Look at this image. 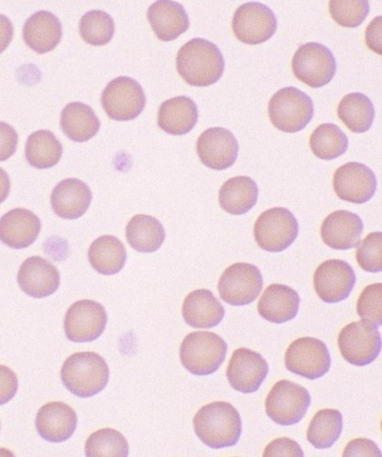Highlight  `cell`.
Segmentation results:
<instances>
[{
  "instance_id": "obj_5",
  "label": "cell",
  "mask_w": 382,
  "mask_h": 457,
  "mask_svg": "<svg viewBox=\"0 0 382 457\" xmlns=\"http://www.w3.org/2000/svg\"><path fill=\"white\" fill-rule=\"evenodd\" d=\"M269 117L277 129L296 134L305 129L313 117V102L305 92L294 87H283L269 102Z\"/></svg>"
},
{
  "instance_id": "obj_31",
  "label": "cell",
  "mask_w": 382,
  "mask_h": 457,
  "mask_svg": "<svg viewBox=\"0 0 382 457\" xmlns=\"http://www.w3.org/2000/svg\"><path fill=\"white\" fill-rule=\"evenodd\" d=\"M126 238L132 249L142 253L158 252L165 240V229L158 219L139 214L129 220Z\"/></svg>"
},
{
  "instance_id": "obj_1",
  "label": "cell",
  "mask_w": 382,
  "mask_h": 457,
  "mask_svg": "<svg viewBox=\"0 0 382 457\" xmlns=\"http://www.w3.org/2000/svg\"><path fill=\"white\" fill-rule=\"evenodd\" d=\"M176 67L188 85L209 87L222 78L225 61L214 43L204 38H194L179 49Z\"/></svg>"
},
{
  "instance_id": "obj_23",
  "label": "cell",
  "mask_w": 382,
  "mask_h": 457,
  "mask_svg": "<svg viewBox=\"0 0 382 457\" xmlns=\"http://www.w3.org/2000/svg\"><path fill=\"white\" fill-rule=\"evenodd\" d=\"M92 191L85 181L67 179L52 191L51 204L54 212L65 220H76L90 208Z\"/></svg>"
},
{
  "instance_id": "obj_37",
  "label": "cell",
  "mask_w": 382,
  "mask_h": 457,
  "mask_svg": "<svg viewBox=\"0 0 382 457\" xmlns=\"http://www.w3.org/2000/svg\"><path fill=\"white\" fill-rule=\"evenodd\" d=\"M80 36L92 46H104L115 34V22L111 14L102 10H91L80 20Z\"/></svg>"
},
{
  "instance_id": "obj_10",
  "label": "cell",
  "mask_w": 382,
  "mask_h": 457,
  "mask_svg": "<svg viewBox=\"0 0 382 457\" xmlns=\"http://www.w3.org/2000/svg\"><path fill=\"white\" fill-rule=\"evenodd\" d=\"M101 103L111 120L129 121L144 112L146 98L139 82L129 77H119L106 86Z\"/></svg>"
},
{
  "instance_id": "obj_6",
  "label": "cell",
  "mask_w": 382,
  "mask_h": 457,
  "mask_svg": "<svg viewBox=\"0 0 382 457\" xmlns=\"http://www.w3.org/2000/svg\"><path fill=\"white\" fill-rule=\"evenodd\" d=\"M311 404L310 391L295 382L281 380L272 386L266 399V412L280 426H293L302 421Z\"/></svg>"
},
{
  "instance_id": "obj_18",
  "label": "cell",
  "mask_w": 382,
  "mask_h": 457,
  "mask_svg": "<svg viewBox=\"0 0 382 457\" xmlns=\"http://www.w3.org/2000/svg\"><path fill=\"white\" fill-rule=\"evenodd\" d=\"M238 142L232 131L222 127L207 129L198 137L197 154L203 164L214 170H225L238 157Z\"/></svg>"
},
{
  "instance_id": "obj_27",
  "label": "cell",
  "mask_w": 382,
  "mask_h": 457,
  "mask_svg": "<svg viewBox=\"0 0 382 457\" xmlns=\"http://www.w3.org/2000/svg\"><path fill=\"white\" fill-rule=\"evenodd\" d=\"M225 316V309L209 289H197L185 298L183 317L188 326L195 328H212L219 326Z\"/></svg>"
},
{
  "instance_id": "obj_13",
  "label": "cell",
  "mask_w": 382,
  "mask_h": 457,
  "mask_svg": "<svg viewBox=\"0 0 382 457\" xmlns=\"http://www.w3.org/2000/svg\"><path fill=\"white\" fill-rule=\"evenodd\" d=\"M232 29L238 41L259 46L277 32L278 19L270 7L262 3L242 4L234 13Z\"/></svg>"
},
{
  "instance_id": "obj_28",
  "label": "cell",
  "mask_w": 382,
  "mask_h": 457,
  "mask_svg": "<svg viewBox=\"0 0 382 457\" xmlns=\"http://www.w3.org/2000/svg\"><path fill=\"white\" fill-rule=\"evenodd\" d=\"M198 107L187 96L170 98L160 106L158 124L162 130L171 136L187 135L197 125Z\"/></svg>"
},
{
  "instance_id": "obj_41",
  "label": "cell",
  "mask_w": 382,
  "mask_h": 457,
  "mask_svg": "<svg viewBox=\"0 0 382 457\" xmlns=\"http://www.w3.org/2000/svg\"><path fill=\"white\" fill-rule=\"evenodd\" d=\"M357 313L362 319L377 327L382 326V284L376 283L367 287L357 301Z\"/></svg>"
},
{
  "instance_id": "obj_47",
  "label": "cell",
  "mask_w": 382,
  "mask_h": 457,
  "mask_svg": "<svg viewBox=\"0 0 382 457\" xmlns=\"http://www.w3.org/2000/svg\"><path fill=\"white\" fill-rule=\"evenodd\" d=\"M13 37V24L12 20L0 13V54L11 46Z\"/></svg>"
},
{
  "instance_id": "obj_44",
  "label": "cell",
  "mask_w": 382,
  "mask_h": 457,
  "mask_svg": "<svg viewBox=\"0 0 382 457\" xmlns=\"http://www.w3.org/2000/svg\"><path fill=\"white\" fill-rule=\"evenodd\" d=\"M263 456H303L301 445L288 438H278L267 445Z\"/></svg>"
},
{
  "instance_id": "obj_3",
  "label": "cell",
  "mask_w": 382,
  "mask_h": 457,
  "mask_svg": "<svg viewBox=\"0 0 382 457\" xmlns=\"http://www.w3.org/2000/svg\"><path fill=\"white\" fill-rule=\"evenodd\" d=\"M61 377L68 391L87 399L105 389L110 379V368L99 353H76L63 362Z\"/></svg>"
},
{
  "instance_id": "obj_48",
  "label": "cell",
  "mask_w": 382,
  "mask_h": 457,
  "mask_svg": "<svg viewBox=\"0 0 382 457\" xmlns=\"http://www.w3.org/2000/svg\"><path fill=\"white\" fill-rule=\"evenodd\" d=\"M11 179H9L6 170L0 167V204L8 198L9 194H11Z\"/></svg>"
},
{
  "instance_id": "obj_36",
  "label": "cell",
  "mask_w": 382,
  "mask_h": 457,
  "mask_svg": "<svg viewBox=\"0 0 382 457\" xmlns=\"http://www.w3.org/2000/svg\"><path fill=\"white\" fill-rule=\"evenodd\" d=\"M310 145L312 154L318 159L332 161L345 154L349 139L339 126L323 124L312 132Z\"/></svg>"
},
{
  "instance_id": "obj_33",
  "label": "cell",
  "mask_w": 382,
  "mask_h": 457,
  "mask_svg": "<svg viewBox=\"0 0 382 457\" xmlns=\"http://www.w3.org/2000/svg\"><path fill=\"white\" fill-rule=\"evenodd\" d=\"M375 107L370 98L362 93H350L337 106V116L354 134L369 131L375 120Z\"/></svg>"
},
{
  "instance_id": "obj_14",
  "label": "cell",
  "mask_w": 382,
  "mask_h": 457,
  "mask_svg": "<svg viewBox=\"0 0 382 457\" xmlns=\"http://www.w3.org/2000/svg\"><path fill=\"white\" fill-rule=\"evenodd\" d=\"M107 324L105 308L101 303L79 301L68 309L63 328L68 340L75 343H89L97 340Z\"/></svg>"
},
{
  "instance_id": "obj_24",
  "label": "cell",
  "mask_w": 382,
  "mask_h": 457,
  "mask_svg": "<svg viewBox=\"0 0 382 457\" xmlns=\"http://www.w3.org/2000/svg\"><path fill=\"white\" fill-rule=\"evenodd\" d=\"M22 34L27 46L42 55L52 52L61 43L62 26L55 14L41 10L27 20Z\"/></svg>"
},
{
  "instance_id": "obj_19",
  "label": "cell",
  "mask_w": 382,
  "mask_h": 457,
  "mask_svg": "<svg viewBox=\"0 0 382 457\" xmlns=\"http://www.w3.org/2000/svg\"><path fill=\"white\" fill-rule=\"evenodd\" d=\"M18 284L28 296L46 298L58 291L61 274L48 260L34 255L21 264L18 273Z\"/></svg>"
},
{
  "instance_id": "obj_15",
  "label": "cell",
  "mask_w": 382,
  "mask_h": 457,
  "mask_svg": "<svg viewBox=\"0 0 382 457\" xmlns=\"http://www.w3.org/2000/svg\"><path fill=\"white\" fill-rule=\"evenodd\" d=\"M355 283L354 270L343 260H327L313 274V287L318 297L328 303L345 301L350 297Z\"/></svg>"
},
{
  "instance_id": "obj_9",
  "label": "cell",
  "mask_w": 382,
  "mask_h": 457,
  "mask_svg": "<svg viewBox=\"0 0 382 457\" xmlns=\"http://www.w3.org/2000/svg\"><path fill=\"white\" fill-rule=\"evenodd\" d=\"M292 71L298 80L312 88H320L332 81L336 73V62L329 48L320 43H306L293 57Z\"/></svg>"
},
{
  "instance_id": "obj_32",
  "label": "cell",
  "mask_w": 382,
  "mask_h": 457,
  "mask_svg": "<svg viewBox=\"0 0 382 457\" xmlns=\"http://www.w3.org/2000/svg\"><path fill=\"white\" fill-rule=\"evenodd\" d=\"M90 264L97 273L114 275L124 269L127 252L124 244L114 236L105 235L96 238L87 252Z\"/></svg>"
},
{
  "instance_id": "obj_2",
  "label": "cell",
  "mask_w": 382,
  "mask_h": 457,
  "mask_svg": "<svg viewBox=\"0 0 382 457\" xmlns=\"http://www.w3.org/2000/svg\"><path fill=\"white\" fill-rule=\"evenodd\" d=\"M198 438L212 449L231 448L241 439V415L228 402H214L202 407L194 417Z\"/></svg>"
},
{
  "instance_id": "obj_35",
  "label": "cell",
  "mask_w": 382,
  "mask_h": 457,
  "mask_svg": "<svg viewBox=\"0 0 382 457\" xmlns=\"http://www.w3.org/2000/svg\"><path fill=\"white\" fill-rule=\"evenodd\" d=\"M343 416L337 410H321L312 417L307 430V439L318 450L329 449L340 439Z\"/></svg>"
},
{
  "instance_id": "obj_40",
  "label": "cell",
  "mask_w": 382,
  "mask_h": 457,
  "mask_svg": "<svg viewBox=\"0 0 382 457\" xmlns=\"http://www.w3.org/2000/svg\"><path fill=\"white\" fill-rule=\"evenodd\" d=\"M356 260L366 272L379 273L382 270V233H371L362 240L356 252Z\"/></svg>"
},
{
  "instance_id": "obj_30",
  "label": "cell",
  "mask_w": 382,
  "mask_h": 457,
  "mask_svg": "<svg viewBox=\"0 0 382 457\" xmlns=\"http://www.w3.org/2000/svg\"><path fill=\"white\" fill-rule=\"evenodd\" d=\"M61 127L71 140L82 144L99 132L101 122L92 107L85 103L73 102L63 107Z\"/></svg>"
},
{
  "instance_id": "obj_42",
  "label": "cell",
  "mask_w": 382,
  "mask_h": 457,
  "mask_svg": "<svg viewBox=\"0 0 382 457\" xmlns=\"http://www.w3.org/2000/svg\"><path fill=\"white\" fill-rule=\"evenodd\" d=\"M19 137L14 128L0 121V162L7 161L16 154Z\"/></svg>"
},
{
  "instance_id": "obj_4",
  "label": "cell",
  "mask_w": 382,
  "mask_h": 457,
  "mask_svg": "<svg viewBox=\"0 0 382 457\" xmlns=\"http://www.w3.org/2000/svg\"><path fill=\"white\" fill-rule=\"evenodd\" d=\"M228 344L218 334L198 331L188 334L181 343V365L195 376L217 372L227 357Z\"/></svg>"
},
{
  "instance_id": "obj_29",
  "label": "cell",
  "mask_w": 382,
  "mask_h": 457,
  "mask_svg": "<svg viewBox=\"0 0 382 457\" xmlns=\"http://www.w3.org/2000/svg\"><path fill=\"white\" fill-rule=\"evenodd\" d=\"M256 181L247 176H237L225 181L219 193L221 208L229 214L243 215L249 212L258 201Z\"/></svg>"
},
{
  "instance_id": "obj_8",
  "label": "cell",
  "mask_w": 382,
  "mask_h": 457,
  "mask_svg": "<svg viewBox=\"0 0 382 457\" xmlns=\"http://www.w3.org/2000/svg\"><path fill=\"white\" fill-rule=\"evenodd\" d=\"M254 239L269 253H281L295 242L298 222L290 210L272 208L259 216L253 228Z\"/></svg>"
},
{
  "instance_id": "obj_7",
  "label": "cell",
  "mask_w": 382,
  "mask_h": 457,
  "mask_svg": "<svg viewBox=\"0 0 382 457\" xmlns=\"http://www.w3.org/2000/svg\"><path fill=\"white\" fill-rule=\"evenodd\" d=\"M337 345L347 362L364 367L379 357L381 334L374 323L366 320L352 322L342 328L337 337Z\"/></svg>"
},
{
  "instance_id": "obj_45",
  "label": "cell",
  "mask_w": 382,
  "mask_h": 457,
  "mask_svg": "<svg viewBox=\"0 0 382 457\" xmlns=\"http://www.w3.org/2000/svg\"><path fill=\"white\" fill-rule=\"evenodd\" d=\"M343 456H377L381 457V451L374 441L365 438L354 439L347 444Z\"/></svg>"
},
{
  "instance_id": "obj_22",
  "label": "cell",
  "mask_w": 382,
  "mask_h": 457,
  "mask_svg": "<svg viewBox=\"0 0 382 457\" xmlns=\"http://www.w3.org/2000/svg\"><path fill=\"white\" fill-rule=\"evenodd\" d=\"M41 228V220L31 211L13 209L0 219V242L13 249L28 248L36 243Z\"/></svg>"
},
{
  "instance_id": "obj_25",
  "label": "cell",
  "mask_w": 382,
  "mask_h": 457,
  "mask_svg": "<svg viewBox=\"0 0 382 457\" xmlns=\"http://www.w3.org/2000/svg\"><path fill=\"white\" fill-rule=\"evenodd\" d=\"M301 298L292 287L272 284L258 303V312L269 322L281 324L293 320L300 311Z\"/></svg>"
},
{
  "instance_id": "obj_17",
  "label": "cell",
  "mask_w": 382,
  "mask_h": 457,
  "mask_svg": "<svg viewBox=\"0 0 382 457\" xmlns=\"http://www.w3.org/2000/svg\"><path fill=\"white\" fill-rule=\"evenodd\" d=\"M333 188L336 195L346 203L366 204L376 193V175L365 164L350 162L336 170Z\"/></svg>"
},
{
  "instance_id": "obj_34",
  "label": "cell",
  "mask_w": 382,
  "mask_h": 457,
  "mask_svg": "<svg viewBox=\"0 0 382 457\" xmlns=\"http://www.w3.org/2000/svg\"><path fill=\"white\" fill-rule=\"evenodd\" d=\"M62 151L61 142L53 132L38 130L28 137L26 159L34 169L48 170L58 164Z\"/></svg>"
},
{
  "instance_id": "obj_46",
  "label": "cell",
  "mask_w": 382,
  "mask_h": 457,
  "mask_svg": "<svg viewBox=\"0 0 382 457\" xmlns=\"http://www.w3.org/2000/svg\"><path fill=\"white\" fill-rule=\"evenodd\" d=\"M366 44L372 52L382 55V17L372 19L366 29Z\"/></svg>"
},
{
  "instance_id": "obj_38",
  "label": "cell",
  "mask_w": 382,
  "mask_h": 457,
  "mask_svg": "<svg viewBox=\"0 0 382 457\" xmlns=\"http://www.w3.org/2000/svg\"><path fill=\"white\" fill-rule=\"evenodd\" d=\"M129 445L120 431L111 428L100 429L92 434L86 442L87 456H129Z\"/></svg>"
},
{
  "instance_id": "obj_39",
  "label": "cell",
  "mask_w": 382,
  "mask_h": 457,
  "mask_svg": "<svg viewBox=\"0 0 382 457\" xmlns=\"http://www.w3.org/2000/svg\"><path fill=\"white\" fill-rule=\"evenodd\" d=\"M370 10L367 0H331L329 3L332 19L345 28L360 27L369 16Z\"/></svg>"
},
{
  "instance_id": "obj_16",
  "label": "cell",
  "mask_w": 382,
  "mask_h": 457,
  "mask_svg": "<svg viewBox=\"0 0 382 457\" xmlns=\"http://www.w3.org/2000/svg\"><path fill=\"white\" fill-rule=\"evenodd\" d=\"M269 373L266 360L249 348H238L229 361L227 376L234 390L251 395L261 389Z\"/></svg>"
},
{
  "instance_id": "obj_43",
  "label": "cell",
  "mask_w": 382,
  "mask_h": 457,
  "mask_svg": "<svg viewBox=\"0 0 382 457\" xmlns=\"http://www.w3.org/2000/svg\"><path fill=\"white\" fill-rule=\"evenodd\" d=\"M19 381L11 368L0 365V406L11 402L17 395Z\"/></svg>"
},
{
  "instance_id": "obj_26",
  "label": "cell",
  "mask_w": 382,
  "mask_h": 457,
  "mask_svg": "<svg viewBox=\"0 0 382 457\" xmlns=\"http://www.w3.org/2000/svg\"><path fill=\"white\" fill-rule=\"evenodd\" d=\"M148 20L155 36L164 42L179 38L187 31L190 24L183 4L170 0L152 4L148 9Z\"/></svg>"
},
{
  "instance_id": "obj_21",
  "label": "cell",
  "mask_w": 382,
  "mask_h": 457,
  "mask_svg": "<svg viewBox=\"0 0 382 457\" xmlns=\"http://www.w3.org/2000/svg\"><path fill=\"white\" fill-rule=\"evenodd\" d=\"M364 222L350 211H336L328 215L321 224V238L328 247L349 250L359 247Z\"/></svg>"
},
{
  "instance_id": "obj_20",
  "label": "cell",
  "mask_w": 382,
  "mask_h": 457,
  "mask_svg": "<svg viewBox=\"0 0 382 457\" xmlns=\"http://www.w3.org/2000/svg\"><path fill=\"white\" fill-rule=\"evenodd\" d=\"M77 425V412L66 403H47L37 414V434L52 444H62L71 439L75 434Z\"/></svg>"
},
{
  "instance_id": "obj_11",
  "label": "cell",
  "mask_w": 382,
  "mask_h": 457,
  "mask_svg": "<svg viewBox=\"0 0 382 457\" xmlns=\"http://www.w3.org/2000/svg\"><path fill=\"white\" fill-rule=\"evenodd\" d=\"M284 362L288 371L308 380H316L329 372L331 356L322 341L315 337H301L288 346Z\"/></svg>"
},
{
  "instance_id": "obj_12",
  "label": "cell",
  "mask_w": 382,
  "mask_h": 457,
  "mask_svg": "<svg viewBox=\"0 0 382 457\" xmlns=\"http://www.w3.org/2000/svg\"><path fill=\"white\" fill-rule=\"evenodd\" d=\"M263 287L261 270L249 263H235L228 267L218 284L220 297L232 306H246L259 297Z\"/></svg>"
}]
</instances>
